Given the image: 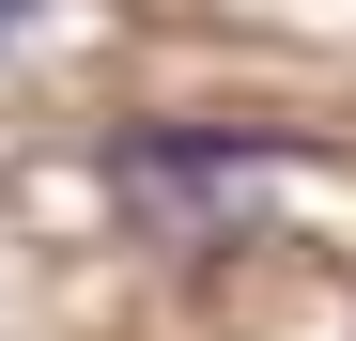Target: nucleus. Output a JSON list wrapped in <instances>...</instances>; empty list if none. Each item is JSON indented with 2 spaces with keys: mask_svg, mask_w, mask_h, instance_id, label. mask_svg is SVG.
I'll return each instance as SVG.
<instances>
[{
  "mask_svg": "<svg viewBox=\"0 0 356 341\" xmlns=\"http://www.w3.org/2000/svg\"><path fill=\"white\" fill-rule=\"evenodd\" d=\"M31 16H47V0H0V31H31Z\"/></svg>",
  "mask_w": 356,
  "mask_h": 341,
  "instance_id": "nucleus-1",
  "label": "nucleus"
}]
</instances>
